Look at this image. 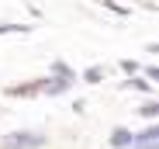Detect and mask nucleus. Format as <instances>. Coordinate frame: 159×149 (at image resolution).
I'll return each mask as SVG.
<instances>
[{
    "mask_svg": "<svg viewBox=\"0 0 159 149\" xmlns=\"http://www.w3.org/2000/svg\"><path fill=\"white\" fill-rule=\"evenodd\" d=\"M45 142H48V135L38 128H17L0 139V149H42Z\"/></svg>",
    "mask_w": 159,
    "mask_h": 149,
    "instance_id": "obj_1",
    "label": "nucleus"
},
{
    "mask_svg": "<svg viewBox=\"0 0 159 149\" xmlns=\"http://www.w3.org/2000/svg\"><path fill=\"white\" fill-rule=\"evenodd\" d=\"M76 83L66 80V77H56V73H48V77H42V97H62L69 94Z\"/></svg>",
    "mask_w": 159,
    "mask_h": 149,
    "instance_id": "obj_2",
    "label": "nucleus"
},
{
    "mask_svg": "<svg viewBox=\"0 0 159 149\" xmlns=\"http://www.w3.org/2000/svg\"><path fill=\"white\" fill-rule=\"evenodd\" d=\"M118 90H139V94H145V97H156V83L145 80L142 73H131V77H125V80L118 83Z\"/></svg>",
    "mask_w": 159,
    "mask_h": 149,
    "instance_id": "obj_3",
    "label": "nucleus"
},
{
    "mask_svg": "<svg viewBox=\"0 0 159 149\" xmlns=\"http://www.w3.org/2000/svg\"><path fill=\"white\" fill-rule=\"evenodd\" d=\"M4 94L7 97H42V77L38 80H28V83H11Z\"/></svg>",
    "mask_w": 159,
    "mask_h": 149,
    "instance_id": "obj_4",
    "label": "nucleus"
},
{
    "mask_svg": "<svg viewBox=\"0 0 159 149\" xmlns=\"http://www.w3.org/2000/svg\"><path fill=\"white\" fill-rule=\"evenodd\" d=\"M104 80H107V66H100V63H90L83 73H80V83H90V87H97Z\"/></svg>",
    "mask_w": 159,
    "mask_h": 149,
    "instance_id": "obj_5",
    "label": "nucleus"
},
{
    "mask_svg": "<svg viewBox=\"0 0 159 149\" xmlns=\"http://www.w3.org/2000/svg\"><path fill=\"white\" fill-rule=\"evenodd\" d=\"M107 142H111V149H128L131 142H135V132H131V128H125V125H118V128H111Z\"/></svg>",
    "mask_w": 159,
    "mask_h": 149,
    "instance_id": "obj_6",
    "label": "nucleus"
},
{
    "mask_svg": "<svg viewBox=\"0 0 159 149\" xmlns=\"http://www.w3.org/2000/svg\"><path fill=\"white\" fill-rule=\"evenodd\" d=\"M48 73H56V77H66V80H73V83L80 80V77H76V69H73L69 63H62V59H52V63H48Z\"/></svg>",
    "mask_w": 159,
    "mask_h": 149,
    "instance_id": "obj_7",
    "label": "nucleus"
},
{
    "mask_svg": "<svg viewBox=\"0 0 159 149\" xmlns=\"http://www.w3.org/2000/svg\"><path fill=\"white\" fill-rule=\"evenodd\" d=\"M35 24H17V21H0V35H31Z\"/></svg>",
    "mask_w": 159,
    "mask_h": 149,
    "instance_id": "obj_8",
    "label": "nucleus"
},
{
    "mask_svg": "<svg viewBox=\"0 0 159 149\" xmlns=\"http://www.w3.org/2000/svg\"><path fill=\"white\" fill-rule=\"evenodd\" d=\"M97 7H104V11H111V14H118V17H131V7H125V4H118V0H93Z\"/></svg>",
    "mask_w": 159,
    "mask_h": 149,
    "instance_id": "obj_9",
    "label": "nucleus"
},
{
    "mask_svg": "<svg viewBox=\"0 0 159 149\" xmlns=\"http://www.w3.org/2000/svg\"><path fill=\"white\" fill-rule=\"evenodd\" d=\"M139 114H142L145 121H159V101H156V97H149V101H142Z\"/></svg>",
    "mask_w": 159,
    "mask_h": 149,
    "instance_id": "obj_10",
    "label": "nucleus"
},
{
    "mask_svg": "<svg viewBox=\"0 0 159 149\" xmlns=\"http://www.w3.org/2000/svg\"><path fill=\"white\" fill-rule=\"evenodd\" d=\"M118 69L125 73V77H131V73L142 69V63H139V59H118Z\"/></svg>",
    "mask_w": 159,
    "mask_h": 149,
    "instance_id": "obj_11",
    "label": "nucleus"
},
{
    "mask_svg": "<svg viewBox=\"0 0 159 149\" xmlns=\"http://www.w3.org/2000/svg\"><path fill=\"white\" fill-rule=\"evenodd\" d=\"M139 73H142V77H145V80H152V83L159 80V66H142Z\"/></svg>",
    "mask_w": 159,
    "mask_h": 149,
    "instance_id": "obj_12",
    "label": "nucleus"
}]
</instances>
